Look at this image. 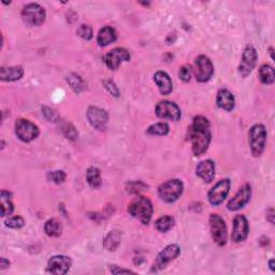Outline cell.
I'll return each instance as SVG.
<instances>
[{"label":"cell","mask_w":275,"mask_h":275,"mask_svg":"<svg viewBox=\"0 0 275 275\" xmlns=\"http://www.w3.org/2000/svg\"><path fill=\"white\" fill-rule=\"evenodd\" d=\"M189 140L191 141L194 156H201L209 149L211 142L210 123L204 116H196L188 128Z\"/></svg>","instance_id":"1"},{"label":"cell","mask_w":275,"mask_h":275,"mask_svg":"<svg viewBox=\"0 0 275 275\" xmlns=\"http://www.w3.org/2000/svg\"><path fill=\"white\" fill-rule=\"evenodd\" d=\"M128 212L130 215L139 219L141 223L147 225L152 219L153 204L149 198L140 196L131 201L128 206Z\"/></svg>","instance_id":"2"},{"label":"cell","mask_w":275,"mask_h":275,"mask_svg":"<svg viewBox=\"0 0 275 275\" xmlns=\"http://www.w3.org/2000/svg\"><path fill=\"white\" fill-rule=\"evenodd\" d=\"M184 185L180 180L174 179L167 181L166 183L162 184L158 188V194L165 202L172 203L177 201L183 193Z\"/></svg>","instance_id":"3"},{"label":"cell","mask_w":275,"mask_h":275,"mask_svg":"<svg viewBox=\"0 0 275 275\" xmlns=\"http://www.w3.org/2000/svg\"><path fill=\"white\" fill-rule=\"evenodd\" d=\"M267 142V130L264 125L257 124L252 127L250 131V145L253 155L255 157L260 156L265 151Z\"/></svg>","instance_id":"4"},{"label":"cell","mask_w":275,"mask_h":275,"mask_svg":"<svg viewBox=\"0 0 275 275\" xmlns=\"http://www.w3.org/2000/svg\"><path fill=\"white\" fill-rule=\"evenodd\" d=\"M45 10L38 3H28L24 6L22 17L25 24L29 26H40L45 21Z\"/></svg>","instance_id":"5"},{"label":"cell","mask_w":275,"mask_h":275,"mask_svg":"<svg viewBox=\"0 0 275 275\" xmlns=\"http://www.w3.org/2000/svg\"><path fill=\"white\" fill-rule=\"evenodd\" d=\"M15 133L23 142H31L32 140L38 138L40 130L39 127L30 120L19 118L15 123Z\"/></svg>","instance_id":"6"},{"label":"cell","mask_w":275,"mask_h":275,"mask_svg":"<svg viewBox=\"0 0 275 275\" xmlns=\"http://www.w3.org/2000/svg\"><path fill=\"white\" fill-rule=\"evenodd\" d=\"M210 227L214 242L218 246H225L227 243V226L225 220L217 214H211Z\"/></svg>","instance_id":"7"},{"label":"cell","mask_w":275,"mask_h":275,"mask_svg":"<svg viewBox=\"0 0 275 275\" xmlns=\"http://www.w3.org/2000/svg\"><path fill=\"white\" fill-rule=\"evenodd\" d=\"M181 253V248L177 244H170L158 254L156 258V261L154 263L152 271L157 272L159 270H163L166 268V266L173 261L176 258L179 257Z\"/></svg>","instance_id":"8"},{"label":"cell","mask_w":275,"mask_h":275,"mask_svg":"<svg viewBox=\"0 0 275 275\" xmlns=\"http://www.w3.org/2000/svg\"><path fill=\"white\" fill-rule=\"evenodd\" d=\"M214 73L213 64L209 57L200 55L194 63V77L200 83L207 82Z\"/></svg>","instance_id":"9"},{"label":"cell","mask_w":275,"mask_h":275,"mask_svg":"<svg viewBox=\"0 0 275 275\" xmlns=\"http://www.w3.org/2000/svg\"><path fill=\"white\" fill-rule=\"evenodd\" d=\"M258 58V54L256 49L253 45H247L242 55V60H241L239 66V73L242 78H247L251 75L253 69L256 66V62Z\"/></svg>","instance_id":"10"},{"label":"cell","mask_w":275,"mask_h":275,"mask_svg":"<svg viewBox=\"0 0 275 275\" xmlns=\"http://www.w3.org/2000/svg\"><path fill=\"white\" fill-rule=\"evenodd\" d=\"M230 186H231V182L229 179L220 180L218 183L214 185L213 188L209 191V194H207L210 203L215 206L223 203L224 200L227 198L228 193H229Z\"/></svg>","instance_id":"11"},{"label":"cell","mask_w":275,"mask_h":275,"mask_svg":"<svg viewBox=\"0 0 275 275\" xmlns=\"http://www.w3.org/2000/svg\"><path fill=\"white\" fill-rule=\"evenodd\" d=\"M250 233V226L244 215H237L233 219V228L231 240L234 243H241L245 241Z\"/></svg>","instance_id":"12"},{"label":"cell","mask_w":275,"mask_h":275,"mask_svg":"<svg viewBox=\"0 0 275 275\" xmlns=\"http://www.w3.org/2000/svg\"><path fill=\"white\" fill-rule=\"evenodd\" d=\"M252 197V187L250 184H245L241 187L240 190L236 193L229 202H228V210L229 211H238L244 207L248 202H250Z\"/></svg>","instance_id":"13"},{"label":"cell","mask_w":275,"mask_h":275,"mask_svg":"<svg viewBox=\"0 0 275 275\" xmlns=\"http://www.w3.org/2000/svg\"><path fill=\"white\" fill-rule=\"evenodd\" d=\"M87 118L93 128L97 130H104L106 124H108L109 115L103 109L98 106H90L87 110Z\"/></svg>","instance_id":"14"},{"label":"cell","mask_w":275,"mask_h":275,"mask_svg":"<svg viewBox=\"0 0 275 275\" xmlns=\"http://www.w3.org/2000/svg\"><path fill=\"white\" fill-rule=\"evenodd\" d=\"M130 59L129 52L123 48H116L110 51L104 57L106 67L111 70H116L124 62H128Z\"/></svg>","instance_id":"15"},{"label":"cell","mask_w":275,"mask_h":275,"mask_svg":"<svg viewBox=\"0 0 275 275\" xmlns=\"http://www.w3.org/2000/svg\"><path fill=\"white\" fill-rule=\"evenodd\" d=\"M72 266V260L68 256L57 255L52 257L48 263V272L56 275H63L68 273Z\"/></svg>","instance_id":"16"},{"label":"cell","mask_w":275,"mask_h":275,"mask_svg":"<svg viewBox=\"0 0 275 275\" xmlns=\"http://www.w3.org/2000/svg\"><path fill=\"white\" fill-rule=\"evenodd\" d=\"M155 112L159 118L170 119L178 122L181 118V110L174 102L171 101H160L157 105Z\"/></svg>","instance_id":"17"},{"label":"cell","mask_w":275,"mask_h":275,"mask_svg":"<svg viewBox=\"0 0 275 275\" xmlns=\"http://www.w3.org/2000/svg\"><path fill=\"white\" fill-rule=\"evenodd\" d=\"M197 176L202 179L204 182L211 183L215 178V165L212 160H203L197 167Z\"/></svg>","instance_id":"18"},{"label":"cell","mask_w":275,"mask_h":275,"mask_svg":"<svg viewBox=\"0 0 275 275\" xmlns=\"http://www.w3.org/2000/svg\"><path fill=\"white\" fill-rule=\"evenodd\" d=\"M216 102L220 109L228 112L232 111L234 109V105H236V100H234L232 92L226 89H221L218 91Z\"/></svg>","instance_id":"19"},{"label":"cell","mask_w":275,"mask_h":275,"mask_svg":"<svg viewBox=\"0 0 275 275\" xmlns=\"http://www.w3.org/2000/svg\"><path fill=\"white\" fill-rule=\"evenodd\" d=\"M154 81H155V83L157 84L159 92H162V95L167 96L172 92L173 90L172 81L167 72L157 71L155 75H154Z\"/></svg>","instance_id":"20"},{"label":"cell","mask_w":275,"mask_h":275,"mask_svg":"<svg viewBox=\"0 0 275 275\" xmlns=\"http://www.w3.org/2000/svg\"><path fill=\"white\" fill-rule=\"evenodd\" d=\"M24 76V69L21 66H15V67H9V68H5V67H2L0 69V79L2 81H18L21 80Z\"/></svg>","instance_id":"21"},{"label":"cell","mask_w":275,"mask_h":275,"mask_svg":"<svg viewBox=\"0 0 275 275\" xmlns=\"http://www.w3.org/2000/svg\"><path fill=\"white\" fill-rule=\"evenodd\" d=\"M117 38L116 31L111 26H105V27L101 28L97 36V42L100 46H105L113 43Z\"/></svg>","instance_id":"22"},{"label":"cell","mask_w":275,"mask_h":275,"mask_svg":"<svg viewBox=\"0 0 275 275\" xmlns=\"http://www.w3.org/2000/svg\"><path fill=\"white\" fill-rule=\"evenodd\" d=\"M120 240H122V234H120L119 231H110L103 240V246L109 252L115 251L120 244Z\"/></svg>","instance_id":"23"},{"label":"cell","mask_w":275,"mask_h":275,"mask_svg":"<svg viewBox=\"0 0 275 275\" xmlns=\"http://www.w3.org/2000/svg\"><path fill=\"white\" fill-rule=\"evenodd\" d=\"M86 180L89 182L90 186L92 188H99L100 185L102 183L101 180V173L100 170L96 167H91L86 172Z\"/></svg>","instance_id":"24"},{"label":"cell","mask_w":275,"mask_h":275,"mask_svg":"<svg viewBox=\"0 0 275 275\" xmlns=\"http://www.w3.org/2000/svg\"><path fill=\"white\" fill-rule=\"evenodd\" d=\"M44 231L49 237H58L63 231L62 223L57 218H51L45 223Z\"/></svg>","instance_id":"25"},{"label":"cell","mask_w":275,"mask_h":275,"mask_svg":"<svg viewBox=\"0 0 275 275\" xmlns=\"http://www.w3.org/2000/svg\"><path fill=\"white\" fill-rule=\"evenodd\" d=\"M1 215L2 216H9L13 213V210H14V205L11 202V197L12 194L11 192L6 191V190H1Z\"/></svg>","instance_id":"26"},{"label":"cell","mask_w":275,"mask_h":275,"mask_svg":"<svg viewBox=\"0 0 275 275\" xmlns=\"http://www.w3.org/2000/svg\"><path fill=\"white\" fill-rule=\"evenodd\" d=\"M259 79L260 81L264 84L270 85L274 83L275 75H274V69L270 65H264L260 67L259 69Z\"/></svg>","instance_id":"27"},{"label":"cell","mask_w":275,"mask_h":275,"mask_svg":"<svg viewBox=\"0 0 275 275\" xmlns=\"http://www.w3.org/2000/svg\"><path fill=\"white\" fill-rule=\"evenodd\" d=\"M174 226V218L171 216H163L156 220L155 227L160 232H168Z\"/></svg>","instance_id":"28"},{"label":"cell","mask_w":275,"mask_h":275,"mask_svg":"<svg viewBox=\"0 0 275 275\" xmlns=\"http://www.w3.org/2000/svg\"><path fill=\"white\" fill-rule=\"evenodd\" d=\"M169 125L166 123H157L150 126L146 132L151 136H166L169 132Z\"/></svg>","instance_id":"29"},{"label":"cell","mask_w":275,"mask_h":275,"mask_svg":"<svg viewBox=\"0 0 275 275\" xmlns=\"http://www.w3.org/2000/svg\"><path fill=\"white\" fill-rule=\"evenodd\" d=\"M60 130H62V132L64 133V136L69 139V140H72L75 141L77 140L78 138V131L76 130L75 126H73L72 124L70 123H66V122H62V124H60Z\"/></svg>","instance_id":"30"},{"label":"cell","mask_w":275,"mask_h":275,"mask_svg":"<svg viewBox=\"0 0 275 275\" xmlns=\"http://www.w3.org/2000/svg\"><path fill=\"white\" fill-rule=\"evenodd\" d=\"M67 80H68V83L71 85L72 90L76 92H81L83 90H85V84L81 77H79L77 75H72Z\"/></svg>","instance_id":"31"},{"label":"cell","mask_w":275,"mask_h":275,"mask_svg":"<svg viewBox=\"0 0 275 275\" xmlns=\"http://www.w3.org/2000/svg\"><path fill=\"white\" fill-rule=\"evenodd\" d=\"M66 178H67L66 173L62 170H56V171H52V172L48 173L49 181H51V182H54L56 184L64 183Z\"/></svg>","instance_id":"32"},{"label":"cell","mask_w":275,"mask_h":275,"mask_svg":"<svg viewBox=\"0 0 275 275\" xmlns=\"http://www.w3.org/2000/svg\"><path fill=\"white\" fill-rule=\"evenodd\" d=\"M25 225V219L21 216H13L5 220V226L12 229H19Z\"/></svg>","instance_id":"33"},{"label":"cell","mask_w":275,"mask_h":275,"mask_svg":"<svg viewBox=\"0 0 275 275\" xmlns=\"http://www.w3.org/2000/svg\"><path fill=\"white\" fill-rule=\"evenodd\" d=\"M77 35L85 40H91L92 38V29L90 25H81L77 29Z\"/></svg>","instance_id":"34"},{"label":"cell","mask_w":275,"mask_h":275,"mask_svg":"<svg viewBox=\"0 0 275 275\" xmlns=\"http://www.w3.org/2000/svg\"><path fill=\"white\" fill-rule=\"evenodd\" d=\"M191 67L188 66V65H184L182 68L180 69V72H179V76H180V79L182 80L183 82H189L190 79H191Z\"/></svg>","instance_id":"35"},{"label":"cell","mask_w":275,"mask_h":275,"mask_svg":"<svg viewBox=\"0 0 275 275\" xmlns=\"http://www.w3.org/2000/svg\"><path fill=\"white\" fill-rule=\"evenodd\" d=\"M42 111H43L45 118L50 120V122H54V123L60 122V117L55 110H52L50 108H46V106H44V108H42Z\"/></svg>","instance_id":"36"},{"label":"cell","mask_w":275,"mask_h":275,"mask_svg":"<svg viewBox=\"0 0 275 275\" xmlns=\"http://www.w3.org/2000/svg\"><path fill=\"white\" fill-rule=\"evenodd\" d=\"M103 84H104V87L106 89V91H108L111 95H113L114 97L119 96V90L117 89V86L113 81H111V80H105Z\"/></svg>","instance_id":"37"},{"label":"cell","mask_w":275,"mask_h":275,"mask_svg":"<svg viewBox=\"0 0 275 275\" xmlns=\"http://www.w3.org/2000/svg\"><path fill=\"white\" fill-rule=\"evenodd\" d=\"M129 189L128 191L131 193H139L140 191H142L146 188V185L143 184L142 182H131L128 184Z\"/></svg>","instance_id":"38"},{"label":"cell","mask_w":275,"mask_h":275,"mask_svg":"<svg viewBox=\"0 0 275 275\" xmlns=\"http://www.w3.org/2000/svg\"><path fill=\"white\" fill-rule=\"evenodd\" d=\"M110 270L113 274H119V273H135L131 270H126V269H122V268H119L117 266H110Z\"/></svg>","instance_id":"39"},{"label":"cell","mask_w":275,"mask_h":275,"mask_svg":"<svg viewBox=\"0 0 275 275\" xmlns=\"http://www.w3.org/2000/svg\"><path fill=\"white\" fill-rule=\"evenodd\" d=\"M9 266H10L9 260H6L5 258L0 259V269L4 270V269H6V268H9Z\"/></svg>","instance_id":"40"},{"label":"cell","mask_w":275,"mask_h":275,"mask_svg":"<svg viewBox=\"0 0 275 275\" xmlns=\"http://www.w3.org/2000/svg\"><path fill=\"white\" fill-rule=\"evenodd\" d=\"M267 219L270 221L271 224H274V210L269 209L267 211Z\"/></svg>","instance_id":"41"},{"label":"cell","mask_w":275,"mask_h":275,"mask_svg":"<svg viewBox=\"0 0 275 275\" xmlns=\"http://www.w3.org/2000/svg\"><path fill=\"white\" fill-rule=\"evenodd\" d=\"M269 266H270V269H271L272 271H274V260H273V259H271V260L269 261Z\"/></svg>","instance_id":"42"}]
</instances>
